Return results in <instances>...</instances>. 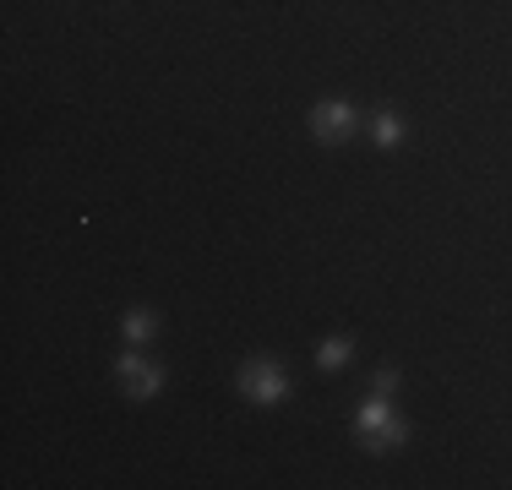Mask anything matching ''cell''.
Instances as JSON below:
<instances>
[{
	"label": "cell",
	"mask_w": 512,
	"mask_h": 490,
	"mask_svg": "<svg viewBox=\"0 0 512 490\" xmlns=\"http://www.w3.org/2000/svg\"><path fill=\"white\" fill-rule=\"evenodd\" d=\"M120 382H126L131 398H153V392L164 387V371H158V365H148L142 354H120Z\"/></svg>",
	"instance_id": "obj_4"
},
{
	"label": "cell",
	"mask_w": 512,
	"mask_h": 490,
	"mask_svg": "<svg viewBox=\"0 0 512 490\" xmlns=\"http://www.w3.org/2000/svg\"><path fill=\"white\" fill-rule=\"evenodd\" d=\"M311 131H316L322 142H344L349 131H355V109H349V104H338V98H327V104H316Z\"/></svg>",
	"instance_id": "obj_3"
},
{
	"label": "cell",
	"mask_w": 512,
	"mask_h": 490,
	"mask_svg": "<svg viewBox=\"0 0 512 490\" xmlns=\"http://www.w3.org/2000/svg\"><path fill=\"white\" fill-rule=\"evenodd\" d=\"M148 333H153V316H148V311L126 316V338H131V343H142V338H148Z\"/></svg>",
	"instance_id": "obj_7"
},
{
	"label": "cell",
	"mask_w": 512,
	"mask_h": 490,
	"mask_svg": "<svg viewBox=\"0 0 512 490\" xmlns=\"http://www.w3.org/2000/svg\"><path fill=\"white\" fill-rule=\"evenodd\" d=\"M349 338H327L322 349H316V365H322V371H338V365H349Z\"/></svg>",
	"instance_id": "obj_5"
},
{
	"label": "cell",
	"mask_w": 512,
	"mask_h": 490,
	"mask_svg": "<svg viewBox=\"0 0 512 490\" xmlns=\"http://www.w3.org/2000/svg\"><path fill=\"white\" fill-rule=\"evenodd\" d=\"M240 392H246L251 403H284L289 376L278 371L273 360H246V365H240Z\"/></svg>",
	"instance_id": "obj_2"
},
{
	"label": "cell",
	"mask_w": 512,
	"mask_h": 490,
	"mask_svg": "<svg viewBox=\"0 0 512 490\" xmlns=\"http://www.w3.org/2000/svg\"><path fill=\"white\" fill-rule=\"evenodd\" d=\"M360 441H365V452H387V447H398V441H404V420L387 409V392L360 409Z\"/></svg>",
	"instance_id": "obj_1"
},
{
	"label": "cell",
	"mask_w": 512,
	"mask_h": 490,
	"mask_svg": "<svg viewBox=\"0 0 512 490\" xmlns=\"http://www.w3.org/2000/svg\"><path fill=\"white\" fill-rule=\"evenodd\" d=\"M371 137H376V147H398V142H404V120H398V115H376Z\"/></svg>",
	"instance_id": "obj_6"
}]
</instances>
